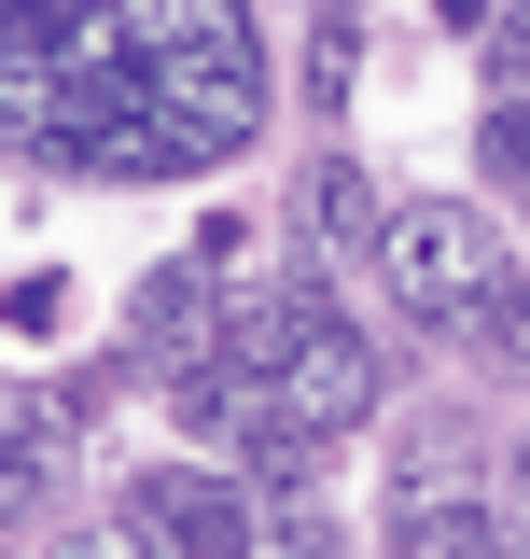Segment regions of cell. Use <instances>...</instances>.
Wrapping results in <instances>:
<instances>
[{
	"label": "cell",
	"mask_w": 530,
	"mask_h": 559,
	"mask_svg": "<svg viewBox=\"0 0 530 559\" xmlns=\"http://www.w3.org/2000/svg\"><path fill=\"white\" fill-rule=\"evenodd\" d=\"M182 322H209V294H196V266H154V294H140V349H168Z\"/></svg>",
	"instance_id": "obj_5"
},
{
	"label": "cell",
	"mask_w": 530,
	"mask_h": 559,
	"mask_svg": "<svg viewBox=\"0 0 530 559\" xmlns=\"http://www.w3.org/2000/svg\"><path fill=\"white\" fill-rule=\"evenodd\" d=\"M265 127L252 0H84L0 28V154L98 182H196Z\"/></svg>",
	"instance_id": "obj_1"
},
{
	"label": "cell",
	"mask_w": 530,
	"mask_h": 559,
	"mask_svg": "<svg viewBox=\"0 0 530 559\" xmlns=\"http://www.w3.org/2000/svg\"><path fill=\"white\" fill-rule=\"evenodd\" d=\"M112 546H140V559H224V546H265V518L238 503V476L168 462V476L112 489Z\"/></svg>",
	"instance_id": "obj_3"
},
{
	"label": "cell",
	"mask_w": 530,
	"mask_h": 559,
	"mask_svg": "<svg viewBox=\"0 0 530 559\" xmlns=\"http://www.w3.org/2000/svg\"><path fill=\"white\" fill-rule=\"evenodd\" d=\"M377 280H392V308L405 322H433V336H474V308L503 294V224L461 197H405L392 224H377Z\"/></svg>",
	"instance_id": "obj_2"
},
{
	"label": "cell",
	"mask_w": 530,
	"mask_h": 559,
	"mask_svg": "<svg viewBox=\"0 0 530 559\" xmlns=\"http://www.w3.org/2000/svg\"><path fill=\"white\" fill-rule=\"evenodd\" d=\"M265 419H279V433H308V448L363 433V419H377V349L335 336V322H308V336L265 364Z\"/></svg>",
	"instance_id": "obj_4"
},
{
	"label": "cell",
	"mask_w": 530,
	"mask_h": 559,
	"mask_svg": "<svg viewBox=\"0 0 530 559\" xmlns=\"http://www.w3.org/2000/svg\"><path fill=\"white\" fill-rule=\"evenodd\" d=\"M0 406H14V392H0Z\"/></svg>",
	"instance_id": "obj_7"
},
{
	"label": "cell",
	"mask_w": 530,
	"mask_h": 559,
	"mask_svg": "<svg viewBox=\"0 0 530 559\" xmlns=\"http://www.w3.org/2000/svg\"><path fill=\"white\" fill-rule=\"evenodd\" d=\"M517 532H530V462H517Z\"/></svg>",
	"instance_id": "obj_6"
}]
</instances>
